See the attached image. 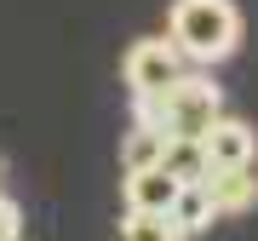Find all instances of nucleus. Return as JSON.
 <instances>
[{
	"mask_svg": "<svg viewBox=\"0 0 258 241\" xmlns=\"http://www.w3.org/2000/svg\"><path fill=\"white\" fill-rule=\"evenodd\" d=\"M132 103H138V120L161 127L166 138H207V127L224 115V98H218V86L207 75H178L166 92L132 98Z\"/></svg>",
	"mask_w": 258,
	"mask_h": 241,
	"instance_id": "2",
	"label": "nucleus"
},
{
	"mask_svg": "<svg viewBox=\"0 0 258 241\" xmlns=\"http://www.w3.org/2000/svg\"><path fill=\"white\" fill-rule=\"evenodd\" d=\"M201 144H207L212 167H252V155H258V132L247 120H235V115H218Z\"/></svg>",
	"mask_w": 258,
	"mask_h": 241,
	"instance_id": "4",
	"label": "nucleus"
},
{
	"mask_svg": "<svg viewBox=\"0 0 258 241\" xmlns=\"http://www.w3.org/2000/svg\"><path fill=\"white\" fill-rule=\"evenodd\" d=\"M161 149H166V132L149 127V120H138V127L126 132V144H120V167L138 172V167H161Z\"/></svg>",
	"mask_w": 258,
	"mask_h": 241,
	"instance_id": "9",
	"label": "nucleus"
},
{
	"mask_svg": "<svg viewBox=\"0 0 258 241\" xmlns=\"http://www.w3.org/2000/svg\"><path fill=\"white\" fill-rule=\"evenodd\" d=\"M207 190H212V207L218 213H247V207H258V172L252 167H212Z\"/></svg>",
	"mask_w": 258,
	"mask_h": 241,
	"instance_id": "6",
	"label": "nucleus"
},
{
	"mask_svg": "<svg viewBox=\"0 0 258 241\" xmlns=\"http://www.w3.org/2000/svg\"><path fill=\"white\" fill-rule=\"evenodd\" d=\"M120 75H126L132 98H155V92H166V86L184 75V52H178L172 40H132Z\"/></svg>",
	"mask_w": 258,
	"mask_h": 241,
	"instance_id": "3",
	"label": "nucleus"
},
{
	"mask_svg": "<svg viewBox=\"0 0 258 241\" xmlns=\"http://www.w3.org/2000/svg\"><path fill=\"white\" fill-rule=\"evenodd\" d=\"M212 218H218V207H212L207 178H201V184H178V201H172V224H178V230L201 235V230H212Z\"/></svg>",
	"mask_w": 258,
	"mask_h": 241,
	"instance_id": "8",
	"label": "nucleus"
},
{
	"mask_svg": "<svg viewBox=\"0 0 258 241\" xmlns=\"http://www.w3.org/2000/svg\"><path fill=\"white\" fill-rule=\"evenodd\" d=\"M120 190H126V213H172V201H178V178L166 172V167L126 172Z\"/></svg>",
	"mask_w": 258,
	"mask_h": 241,
	"instance_id": "5",
	"label": "nucleus"
},
{
	"mask_svg": "<svg viewBox=\"0 0 258 241\" xmlns=\"http://www.w3.org/2000/svg\"><path fill=\"white\" fill-rule=\"evenodd\" d=\"M161 167L172 172L178 184H201V178L212 172V155H207V144H201V138H166Z\"/></svg>",
	"mask_w": 258,
	"mask_h": 241,
	"instance_id": "7",
	"label": "nucleus"
},
{
	"mask_svg": "<svg viewBox=\"0 0 258 241\" xmlns=\"http://www.w3.org/2000/svg\"><path fill=\"white\" fill-rule=\"evenodd\" d=\"M18 230H23L18 201H6V195H0V241H18Z\"/></svg>",
	"mask_w": 258,
	"mask_h": 241,
	"instance_id": "11",
	"label": "nucleus"
},
{
	"mask_svg": "<svg viewBox=\"0 0 258 241\" xmlns=\"http://www.w3.org/2000/svg\"><path fill=\"white\" fill-rule=\"evenodd\" d=\"M172 46L195 64H224L241 46V12L230 0H172Z\"/></svg>",
	"mask_w": 258,
	"mask_h": 241,
	"instance_id": "1",
	"label": "nucleus"
},
{
	"mask_svg": "<svg viewBox=\"0 0 258 241\" xmlns=\"http://www.w3.org/2000/svg\"><path fill=\"white\" fill-rule=\"evenodd\" d=\"M120 241H184V230L172 224V213H126Z\"/></svg>",
	"mask_w": 258,
	"mask_h": 241,
	"instance_id": "10",
	"label": "nucleus"
}]
</instances>
